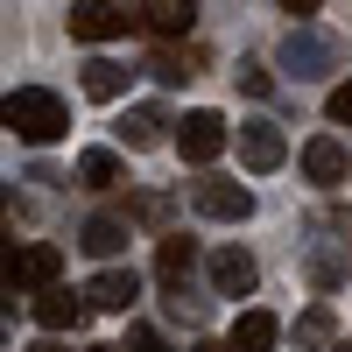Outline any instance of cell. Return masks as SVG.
Wrapping results in <instances>:
<instances>
[{"label":"cell","mask_w":352,"mask_h":352,"mask_svg":"<svg viewBox=\"0 0 352 352\" xmlns=\"http://www.w3.org/2000/svg\"><path fill=\"white\" fill-rule=\"evenodd\" d=\"M331 352H352V345H331Z\"/></svg>","instance_id":"obj_28"},{"label":"cell","mask_w":352,"mask_h":352,"mask_svg":"<svg viewBox=\"0 0 352 352\" xmlns=\"http://www.w3.org/2000/svg\"><path fill=\"white\" fill-rule=\"evenodd\" d=\"M127 64H113V56H92L85 64V99H99V106H113V99H127Z\"/></svg>","instance_id":"obj_15"},{"label":"cell","mask_w":352,"mask_h":352,"mask_svg":"<svg viewBox=\"0 0 352 352\" xmlns=\"http://www.w3.org/2000/svg\"><path fill=\"white\" fill-rule=\"evenodd\" d=\"M56 275H64V254H56L50 240H28V247H21V282H28V296H36V289H50Z\"/></svg>","instance_id":"obj_17"},{"label":"cell","mask_w":352,"mask_h":352,"mask_svg":"<svg viewBox=\"0 0 352 352\" xmlns=\"http://www.w3.org/2000/svg\"><path fill=\"white\" fill-rule=\"evenodd\" d=\"M148 71H155L162 85H190V78L204 71V50H197V43H155Z\"/></svg>","instance_id":"obj_12"},{"label":"cell","mask_w":352,"mask_h":352,"mask_svg":"<svg viewBox=\"0 0 352 352\" xmlns=\"http://www.w3.org/2000/svg\"><path fill=\"white\" fill-rule=\"evenodd\" d=\"M282 155H289V141H282V127H268V120H247V127H240V162H247L254 176H268V169H282Z\"/></svg>","instance_id":"obj_7"},{"label":"cell","mask_w":352,"mask_h":352,"mask_svg":"<svg viewBox=\"0 0 352 352\" xmlns=\"http://www.w3.org/2000/svg\"><path fill=\"white\" fill-rule=\"evenodd\" d=\"M134 219H141V226H162V219H169V197H155V190L134 197Z\"/></svg>","instance_id":"obj_23"},{"label":"cell","mask_w":352,"mask_h":352,"mask_svg":"<svg viewBox=\"0 0 352 352\" xmlns=\"http://www.w3.org/2000/svg\"><path fill=\"white\" fill-rule=\"evenodd\" d=\"M162 127H169V113H162V106H127V120H120V141H127L134 155H148V148H162V141H169Z\"/></svg>","instance_id":"obj_13"},{"label":"cell","mask_w":352,"mask_h":352,"mask_svg":"<svg viewBox=\"0 0 352 352\" xmlns=\"http://www.w3.org/2000/svg\"><path fill=\"white\" fill-rule=\"evenodd\" d=\"M99 352H113V345H99Z\"/></svg>","instance_id":"obj_29"},{"label":"cell","mask_w":352,"mask_h":352,"mask_svg":"<svg viewBox=\"0 0 352 352\" xmlns=\"http://www.w3.org/2000/svg\"><path fill=\"white\" fill-rule=\"evenodd\" d=\"M127 247V219H113V212H99V219H85V254H99V261H113Z\"/></svg>","instance_id":"obj_18"},{"label":"cell","mask_w":352,"mask_h":352,"mask_svg":"<svg viewBox=\"0 0 352 352\" xmlns=\"http://www.w3.org/2000/svg\"><path fill=\"white\" fill-rule=\"evenodd\" d=\"M324 113H331V120H338V127H352V78L338 85V92H331V99H324Z\"/></svg>","instance_id":"obj_24"},{"label":"cell","mask_w":352,"mask_h":352,"mask_svg":"<svg viewBox=\"0 0 352 352\" xmlns=\"http://www.w3.org/2000/svg\"><path fill=\"white\" fill-rule=\"evenodd\" d=\"M176 148H184V162H219V148H226V120L219 113H184V127H176Z\"/></svg>","instance_id":"obj_5"},{"label":"cell","mask_w":352,"mask_h":352,"mask_svg":"<svg viewBox=\"0 0 352 352\" xmlns=\"http://www.w3.org/2000/svg\"><path fill=\"white\" fill-rule=\"evenodd\" d=\"M134 14L120 8V0H71V36L78 43H113V36H127Z\"/></svg>","instance_id":"obj_3"},{"label":"cell","mask_w":352,"mask_h":352,"mask_svg":"<svg viewBox=\"0 0 352 352\" xmlns=\"http://www.w3.org/2000/svg\"><path fill=\"white\" fill-rule=\"evenodd\" d=\"M190 268H197V247L184 240V232H169V240L155 247V282H162V289H184Z\"/></svg>","instance_id":"obj_16"},{"label":"cell","mask_w":352,"mask_h":352,"mask_svg":"<svg viewBox=\"0 0 352 352\" xmlns=\"http://www.w3.org/2000/svg\"><path fill=\"white\" fill-rule=\"evenodd\" d=\"M282 64L296 71V78H324L338 64V43L331 36H310V28H289V43H282Z\"/></svg>","instance_id":"obj_4"},{"label":"cell","mask_w":352,"mask_h":352,"mask_svg":"<svg viewBox=\"0 0 352 352\" xmlns=\"http://www.w3.org/2000/svg\"><path fill=\"white\" fill-rule=\"evenodd\" d=\"M190 352H226V345H212V338H204V345H190Z\"/></svg>","instance_id":"obj_27"},{"label":"cell","mask_w":352,"mask_h":352,"mask_svg":"<svg viewBox=\"0 0 352 352\" xmlns=\"http://www.w3.org/2000/svg\"><path fill=\"white\" fill-rule=\"evenodd\" d=\"M134 21L148 28V36H162V43H184L190 21H197V0H155V8H141Z\"/></svg>","instance_id":"obj_9"},{"label":"cell","mask_w":352,"mask_h":352,"mask_svg":"<svg viewBox=\"0 0 352 352\" xmlns=\"http://www.w3.org/2000/svg\"><path fill=\"white\" fill-rule=\"evenodd\" d=\"M345 169H352V155L338 148L331 134H317L310 148H303V176H310V184H345Z\"/></svg>","instance_id":"obj_14"},{"label":"cell","mask_w":352,"mask_h":352,"mask_svg":"<svg viewBox=\"0 0 352 352\" xmlns=\"http://www.w3.org/2000/svg\"><path fill=\"white\" fill-rule=\"evenodd\" d=\"M282 8H289V14L303 21V14H317V8H324V0H282Z\"/></svg>","instance_id":"obj_25"},{"label":"cell","mask_w":352,"mask_h":352,"mask_svg":"<svg viewBox=\"0 0 352 352\" xmlns=\"http://www.w3.org/2000/svg\"><path fill=\"white\" fill-rule=\"evenodd\" d=\"M28 352H64V338H36V345H28Z\"/></svg>","instance_id":"obj_26"},{"label":"cell","mask_w":352,"mask_h":352,"mask_svg":"<svg viewBox=\"0 0 352 352\" xmlns=\"http://www.w3.org/2000/svg\"><path fill=\"white\" fill-rule=\"evenodd\" d=\"M78 184L85 190H113V184H120V155H113V148H85L78 155Z\"/></svg>","instance_id":"obj_19"},{"label":"cell","mask_w":352,"mask_h":352,"mask_svg":"<svg viewBox=\"0 0 352 352\" xmlns=\"http://www.w3.org/2000/svg\"><path fill=\"white\" fill-rule=\"evenodd\" d=\"M345 176H352V169H345Z\"/></svg>","instance_id":"obj_30"},{"label":"cell","mask_w":352,"mask_h":352,"mask_svg":"<svg viewBox=\"0 0 352 352\" xmlns=\"http://www.w3.org/2000/svg\"><path fill=\"white\" fill-rule=\"evenodd\" d=\"M275 338H282L275 310H240V317H232V338H226V352H275Z\"/></svg>","instance_id":"obj_11"},{"label":"cell","mask_w":352,"mask_h":352,"mask_svg":"<svg viewBox=\"0 0 352 352\" xmlns=\"http://www.w3.org/2000/svg\"><path fill=\"white\" fill-rule=\"evenodd\" d=\"M240 92L268 99V92H275V71H268V64H240Z\"/></svg>","instance_id":"obj_22"},{"label":"cell","mask_w":352,"mask_h":352,"mask_svg":"<svg viewBox=\"0 0 352 352\" xmlns=\"http://www.w3.org/2000/svg\"><path fill=\"white\" fill-rule=\"evenodd\" d=\"M0 127L14 141H28V148H50V141L71 134V106L56 92H43V85H14V92L0 99Z\"/></svg>","instance_id":"obj_1"},{"label":"cell","mask_w":352,"mask_h":352,"mask_svg":"<svg viewBox=\"0 0 352 352\" xmlns=\"http://www.w3.org/2000/svg\"><path fill=\"white\" fill-rule=\"evenodd\" d=\"M190 204H197L204 219H219V226H240V219L254 212V190L232 184V176H197V184H190Z\"/></svg>","instance_id":"obj_2"},{"label":"cell","mask_w":352,"mask_h":352,"mask_svg":"<svg viewBox=\"0 0 352 352\" xmlns=\"http://www.w3.org/2000/svg\"><path fill=\"white\" fill-rule=\"evenodd\" d=\"M36 324H43V338H64V331H78V324H85V296H71L64 282L36 289Z\"/></svg>","instance_id":"obj_6"},{"label":"cell","mask_w":352,"mask_h":352,"mask_svg":"<svg viewBox=\"0 0 352 352\" xmlns=\"http://www.w3.org/2000/svg\"><path fill=\"white\" fill-rule=\"evenodd\" d=\"M254 282H261L254 254H240V247H219V254H212V289H219V296H247Z\"/></svg>","instance_id":"obj_10"},{"label":"cell","mask_w":352,"mask_h":352,"mask_svg":"<svg viewBox=\"0 0 352 352\" xmlns=\"http://www.w3.org/2000/svg\"><path fill=\"white\" fill-rule=\"evenodd\" d=\"M331 338H338V317H331L324 303L296 317V345H303V352H331Z\"/></svg>","instance_id":"obj_20"},{"label":"cell","mask_w":352,"mask_h":352,"mask_svg":"<svg viewBox=\"0 0 352 352\" xmlns=\"http://www.w3.org/2000/svg\"><path fill=\"white\" fill-rule=\"evenodd\" d=\"M14 296H28V282H21V247L0 240V303L14 310Z\"/></svg>","instance_id":"obj_21"},{"label":"cell","mask_w":352,"mask_h":352,"mask_svg":"<svg viewBox=\"0 0 352 352\" xmlns=\"http://www.w3.org/2000/svg\"><path fill=\"white\" fill-rule=\"evenodd\" d=\"M134 296H141V275L134 268H106L85 289V310H134Z\"/></svg>","instance_id":"obj_8"}]
</instances>
